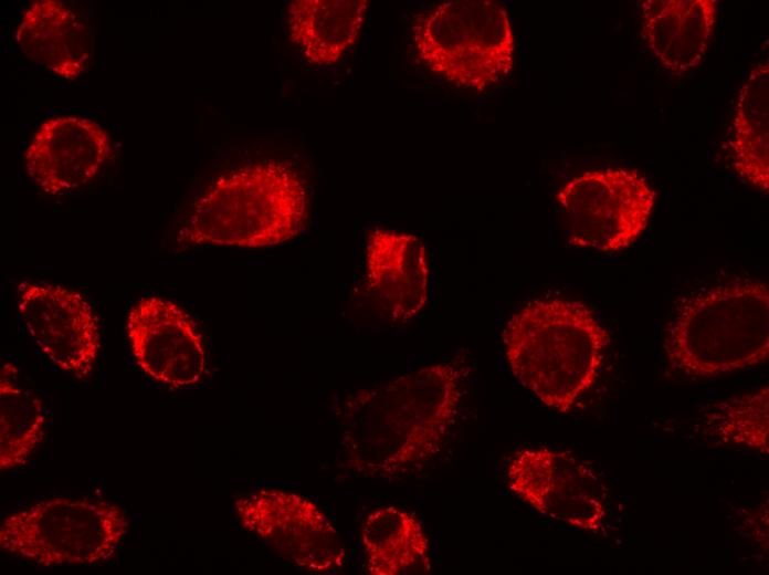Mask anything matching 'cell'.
Segmentation results:
<instances>
[{"label": "cell", "instance_id": "cell-8", "mask_svg": "<svg viewBox=\"0 0 769 575\" xmlns=\"http://www.w3.org/2000/svg\"><path fill=\"white\" fill-rule=\"evenodd\" d=\"M240 525L283 560L312 574L343 569L347 551L327 515L295 492L263 488L234 501Z\"/></svg>", "mask_w": 769, "mask_h": 575}, {"label": "cell", "instance_id": "cell-4", "mask_svg": "<svg viewBox=\"0 0 769 575\" xmlns=\"http://www.w3.org/2000/svg\"><path fill=\"white\" fill-rule=\"evenodd\" d=\"M663 348L670 368L688 379H710L765 363L768 285L736 278L689 293L666 325Z\"/></svg>", "mask_w": 769, "mask_h": 575}, {"label": "cell", "instance_id": "cell-15", "mask_svg": "<svg viewBox=\"0 0 769 575\" xmlns=\"http://www.w3.org/2000/svg\"><path fill=\"white\" fill-rule=\"evenodd\" d=\"M716 15L715 0H644L642 34L661 65L682 75L704 59Z\"/></svg>", "mask_w": 769, "mask_h": 575}, {"label": "cell", "instance_id": "cell-9", "mask_svg": "<svg viewBox=\"0 0 769 575\" xmlns=\"http://www.w3.org/2000/svg\"><path fill=\"white\" fill-rule=\"evenodd\" d=\"M513 494L539 514L582 531H599L607 516V489L596 470L567 450L531 447L506 466Z\"/></svg>", "mask_w": 769, "mask_h": 575}, {"label": "cell", "instance_id": "cell-18", "mask_svg": "<svg viewBox=\"0 0 769 575\" xmlns=\"http://www.w3.org/2000/svg\"><path fill=\"white\" fill-rule=\"evenodd\" d=\"M370 575L430 573V545L418 518L396 506L370 512L360 530Z\"/></svg>", "mask_w": 769, "mask_h": 575}, {"label": "cell", "instance_id": "cell-17", "mask_svg": "<svg viewBox=\"0 0 769 575\" xmlns=\"http://www.w3.org/2000/svg\"><path fill=\"white\" fill-rule=\"evenodd\" d=\"M769 64L762 59L738 94L729 139L735 172L762 192L769 190Z\"/></svg>", "mask_w": 769, "mask_h": 575}, {"label": "cell", "instance_id": "cell-6", "mask_svg": "<svg viewBox=\"0 0 769 575\" xmlns=\"http://www.w3.org/2000/svg\"><path fill=\"white\" fill-rule=\"evenodd\" d=\"M129 522L106 500L52 496L8 514L0 548L41 566H93L113 558Z\"/></svg>", "mask_w": 769, "mask_h": 575}, {"label": "cell", "instance_id": "cell-11", "mask_svg": "<svg viewBox=\"0 0 769 575\" xmlns=\"http://www.w3.org/2000/svg\"><path fill=\"white\" fill-rule=\"evenodd\" d=\"M126 333L139 368L155 381L185 389L201 380L207 364L202 336L175 302L141 297L127 314Z\"/></svg>", "mask_w": 769, "mask_h": 575}, {"label": "cell", "instance_id": "cell-14", "mask_svg": "<svg viewBox=\"0 0 769 575\" xmlns=\"http://www.w3.org/2000/svg\"><path fill=\"white\" fill-rule=\"evenodd\" d=\"M15 41L30 61L66 80L77 79L93 53L88 24L60 0L29 3L22 11Z\"/></svg>", "mask_w": 769, "mask_h": 575}, {"label": "cell", "instance_id": "cell-12", "mask_svg": "<svg viewBox=\"0 0 769 575\" xmlns=\"http://www.w3.org/2000/svg\"><path fill=\"white\" fill-rule=\"evenodd\" d=\"M109 151L108 134L96 122L52 117L38 127L25 149V171L38 188L59 195L93 179Z\"/></svg>", "mask_w": 769, "mask_h": 575}, {"label": "cell", "instance_id": "cell-1", "mask_svg": "<svg viewBox=\"0 0 769 575\" xmlns=\"http://www.w3.org/2000/svg\"><path fill=\"white\" fill-rule=\"evenodd\" d=\"M467 368L431 364L350 394L340 409V447L351 472L396 478L441 452L456 421Z\"/></svg>", "mask_w": 769, "mask_h": 575}, {"label": "cell", "instance_id": "cell-19", "mask_svg": "<svg viewBox=\"0 0 769 575\" xmlns=\"http://www.w3.org/2000/svg\"><path fill=\"white\" fill-rule=\"evenodd\" d=\"M15 368L0 373V469L23 466L43 438L45 415L41 400L15 381Z\"/></svg>", "mask_w": 769, "mask_h": 575}, {"label": "cell", "instance_id": "cell-2", "mask_svg": "<svg viewBox=\"0 0 769 575\" xmlns=\"http://www.w3.org/2000/svg\"><path fill=\"white\" fill-rule=\"evenodd\" d=\"M502 341L514 377L545 406L567 414L596 383L610 334L586 303L554 297L516 311Z\"/></svg>", "mask_w": 769, "mask_h": 575}, {"label": "cell", "instance_id": "cell-5", "mask_svg": "<svg viewBox=\"0 0 769 575\" xmlns=\"http://www.w3.org/2000/svg\"><path fill=\"white\" fill-rule=\"evenodd\" d=\"M412 41L424 67L460 88L483 92L515 66L510 18L494 0L439 3L415 18Z\"/></svg>", "mask_w": 769, "mask_h": 575}, {"label": "cell", "instance_id": "cell-7", "mask_svg": "<svg viewBox=\"0 0 769 575\" xmlns=\"http://www.w3.org/2000/svg\"><path fill=\"white\" fill-rule=\"evenodd\" d=\"M656 191L636 169L588 170L557 192L568 244L604 253L622 251L645 230Z\"/></svg>", "mask_w": 769, "mask_h": 575}, {"label": "cell", "instance_id": "cell-10", "mask_svg": "<svg viewBox=\"0 0 769 575\" xmlns=\"http://www.w3.org/2000/svg\"><path fill=\"white\" fill-rule=\"evenodd\" d=\"M18 309L36 347L77 379L95 369L101 349L98 321L88 301L62 285L22 282Z\"/></svg>", "mask_w": 769, "mask_h": 575}, {"label": "cell", "instance_id": "cell-13", "mask_svg": "<svg viewBox=\"0 0 769 575\" xmlns=\"http://www.w3.org/2000/svg\"><path fill=\"white\" fill-rule=\"evenodd\" d=\"M365 283L394 322L419 315L429 299L430 266L423 242L411 233L372 229L365 251Z\"/></svg>", "mask_w": 769, "mask_h": 575}, {"label": "cell", "instance_id": "cell-20", "mask_svg": "<svg viewBox=\"0 0 769 575\" xmlns=\"http://www.w3.org/2000/svg\"><path fill=\"white\" fill-rule=\"evenodd\" d=\"M708 433L721 443L763 457L769 452V387L730 397L712 406L705 417Z\"/></svg>", "mask_w": 769, "mask_h": 575}, {"label": "cell", "instance_id": "cell-16", "mask_svg": "<svg viewBox=\"0 0 769 575\" xmlns=\"http://www.w3.org/2000/svg\"><path fill=\"white\" fill-rule=\"evenodd\" d=\"M368 0H292L287 28L308 63L333 66L358 41Z\"/></svg>", "mask_w": 769, "mask_h": 575}, {"label": "cell", "instance_id": "cell-3", "mask_svg": "<svg viewBox=\"0 0 769 575\" xmlns=\"http://www.w3.org/2000/svg\"><path fill=\"white\" fill-rule=\"evenodd\" d=\"M309 217L307 184L276 159L223 174L201 194L177 237L179 249L265 248L297 237Z\"/></svg>", "mask_w": 769, "mask_h": 575}]
</instances>
